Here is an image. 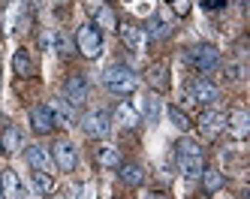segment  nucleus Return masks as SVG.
I'll use <instances>...</instances> for the list:
<instances>
[{"label": "nucleus", "instance_id": "1", "mask_svg": "<svg viewBox=\"0 0 250 199\" xmlns=\"http://www.w3.org/2000/svg\"><path fill=\"white\" fill-rule=\"evenodd\" d=\"M103 85H105V90H112V94L127 97V94H133V90H136L139 79H136V72H133L130 66H124V64H112L109 69L103 72Z\"/></svg>", "mask_w": 250, "mask_h": 199}, {"label": "nucleus", "instance_id": "2", "mask_svg": "<svg viewBox=\"0 0 250 199\" xmlns=\"http://www.w3.org/2000/svg\"><path fill=\"white\" fill-rule=\"evenodd\" d=\"M76 48L84 54L87 61L100 58V51H103V33L94 24H79V30H76Z\"/></svg>", "mask_w": 250, "mask_h": 199}, {"label": "nucleus", "instance_id": "3", "mask_svg": "<svg viewBox=\"0 0 250 199\" xmlns=\"http://www.w3.org/2000/svg\"><path fill=\"white\" fill-rule=\"evenodd\" d=\"M190 64L199 72H214L220 66V51L214 45H208V43H199V45L190 48Z\"/></svg>", "mask_w": 250, "mask_h": 199}, {"label": "nucleus", "instance_id": "4", "mask_svg": "<svg viewBox=\"0 0 250 199\" xmlns=\"http://www.w3.org/2000/svg\"><path fill=\"white\" fill-rule=\"evenodd\" d=\"M82 130H84L87 136H94V139L109 136V130H112V118H109V112H103V109L87 112V115L82 118Z\"/></svg>", "mask_w": 250, "mask_h": 199}, {"label": "nucleus", "instance_id": "5", "mask_svg": "<svg viewBox=\"0 0 250 199\" xmlns=\"http://www.w3.org/2000/svg\"><path fill=\"white\" fill-rule=\"evenodd\" d=\"M51 157H55V163H58V169H61V172H73V169H76V163H79L76 145L69 142V139L55 142V151H51Z\"/></svg>", "mask_w": 250, "mask_h": 199}, {"label": "nucleus", "instance_id": "6", "mask_svg": "<svg viewBox=\"0 0 250 199\" xmlns=\"http://www.w3.org/2000/svg\"><path fill=\"white\" fill-rule=\"evenodd\" d=\"M63 100L73 103V106L87 100V79L82 76V72H73V76L63 82Z\"/></svg>", "mask_w": 250, "mask_h": 199}, {"label": "nucleus", "instance_id": "7", "mask_svg": "<svg viewBox=\"0 0 250 199\" xmlns=\"http://www.w3.org/2000/svg\"><path fill=\"white\" fill-rule=\"evenodd\" d=\"M190 100L211 106V103L220 100V90H217V85L208 82V79H193V82H190Z\"/></svg>", "mask_w": 250, "mask_h": 199}, {"label": "nucleus", "instance_id": "8", "mask_svg": "<svg viewBox=\"0 0 250 199\" xmlns=\"http://www.w3.org/2000/svg\"><path fill=\"white\" fill-rule=\"evenodd\" d=\"M30 127H33V133H51L55 130V115H51V109L48 106H33L30 109Z\"/></svg>", "mask_w": 250, "mask_h": 199}, {"label": "nucleus", "instance_id": "9", "mask_svg": "<svg viewBox=\"0 0 250 199\" xmlns=\"http://www.w3.org/2000/svg\"><path fill=\"white\" fill-rule=\"evenodd\" d=\"M175 30V22H172V12L169 9H160L151 22H148V33L157 36V40H166V36H172Z\"/></svg>", "mask_w": 250, "mask_h": 199}, {"label": "nucleus", "instance_id": "10", "mask_svg": "<svg viewBox=\"0 0 250 199\" xmlns=\"http://www.w3.org/2000/svg\"><path fill=\"white\" fill-rule=\"evenodd\" d=\"M118 33H121V40L124 45H127L130 51H145V30L136 27V24H118Z\"/></svg>", "mask_w": 250, "mask_h": 199}, {"label": "nucleus", "instance_id": "11", "mask_svg": "<svg viewBox=\"0 0 250 199\" xmlns=\"http://www.w3.org/2000/svg\"><path fill=\"white\" fill-rule=\"evenodd\" d=\"M199 127L205 136H217L223 127H226V115L220 112V109H205L202 118H199Z\"/></svg>", "mask_w": 250, "mask_h": 199}, {"label": "nucleus", "instance_id": "12", "mask_svg": "<svg viewBox=\"0 0 250 199\" xmlns=\"http://www.w3.org/2000/svg\"><path fill=\"white\" fill-rule=\"evenodd\" d=\"M51 115H55V124H61V127H76V109H73V103H66L63 97L61 100H51Z\"/></svg>", "mask_w": 250, "mask_h": 199}, {"label": "nucleus", "instance_id": "13", "mask_svg": "<svg viewBox=\"0 0 250 199\" xmlns=\"http://www.w3.org/2000/svg\"><path fill=\"white\" fill-rule=\"evenodd\" d=\"M226 127H229V133L235 139H244L250 133V115L244 112V109H235V112L226 115Z\"/></svg>", "mask_w": 250, "mask_h": 199}, {"label": "nucleus", "instance_id": "14", "mask_svg": "<svg viewBox=\"0 0 250 199\" xmlns=\"http://www.w3.org/2000/svg\"><path fill=\"white\" fill-rule=\"evenodd\" d=\"M178 166H181V172L187 178H199L205 169V160H202V154H178Z\"/></svg>", "mask_w": 250, "mask_h": 199}, {"label": "nucleus", "instance_id": "15", "mask_svg": "<svg viewBox=\"0 0 250 199\" xmlns=\"http://www.w3.org/2000/svg\"><path fill=\"white\" fill-rule=\"evenodd\" d=\"M19 190H21V181L12 169H3L0 172V196L3 199H19Z\"/></svg>", "mask_w": 250, "mask_h": 199}, {"label": "nucleus", "instance_id": "16", "mask_svg": "<svg viewBox=\"0 0 250 199\" xmlns=\"http://www.w3.org/2000/svg\"><path fill=\"white\" fill-rule=\"evenodd\" d=\"M27 163H30L33 169L51 172V154L42 148V145H27Z\"/></svg>", "mask_w": 250, "mask_h": 199}, {"label": "nucleus", "instance_id": "17", "mask_svg": "<svg viewBox=\"0 0 250 199\" xmlns=\"http://www.w3.org/2000/svg\"><path fill=\"white\" fill-rule=\"evenodd\" d=\"M118 175L124 184H130V187H139L142 181H145V169L139 166V163H121L118 166Z\"/></svg>", "mask_w": 250, "mask_h": 199}, {"label": "nucleus", "instance_id": "18", "mask_svg": "<svg viewBox=\"0 0 250 199\" xmlns=\"http://www.w3.org/2000/svg\"><path fill=\"white\" fill-rule=\"evenodd\" d=\"M148 85L154 88V90H169V66L166 64H154V66H148Z\"/></svg>", "mask_w": 250, "mask_h": 199}, {"label": "nucleus", "instance_id": "19", "mask_svg": "<svg viewBox=\"0 0 250 199\" xmlns=\"http://www.w3.org/2000/svg\"><path fill=\"white\" fill-rule=\"evenodd\" d=\"M97 163L100 166H105V169H118L121 166V151L118 148H112V145H100L97 148Z\"/></svg>", "mask_w": 250, "mask_h": 199}, {"label": "nucleus", "instance_id": "20", "mask_svg": "<svg viewBox=\"0 0 250 199\" xmlns=\"http://www.w3.org/2000/svg\"><path fill=\"white\" fill-rule=\"evenodd\" d=\"M12 69H15V76H21V79L33 76V61H30L27 48H19V51L12 54Z\"/></svg>", "mask_w": 250, "mask_h": 199}, {"label": "nucleus", "instance_id": "21", "mask_svg": "<svg viewBox=\"0 0 250 199\" xmlns=\"http://www.w3.org/2000/svg\"><path fill=\"white\" fill-rule=\"evenodd\" d=\"M0 145H3V151H9V154L19 151V148H21V133H19V127L6 124L3 133H0Z\"/></svg>", "mask_w": 250, "mask_h": 199}, {"label": "nucleus", "instance_id": "22", "mask_svg": "<svg viewBox=\"0 0 250 199\" xmlns=\"http://www.w3.org/2000/svg\"><path fill=\"white\" fill-rule=\"evenodd\" d=\"M115 121L121 124V127H127V130H133V127L139 124V112L133 106H127V103H121L118 109H115Z\"/></svg>", "mask_w": 250, "mask_h": 199}, {"label": "nucleus", "instance_id": "23", "mask_svg": "<svg viewBox=\"0 0 250 199\" xmlns=\"http://www.w3.org/2000/svg\"><path fill=\"white\" fill-rule=\"evenodd\" d=\"M166 115H169V121H172V127L175 130H181V133H187L190 127H193V121H190V115L184 112V109H178V106H169L166 109Z\"/></svg>", "mask_w": 250, "mask_h": 199}, {"label": "nucleus", "instance_id": "24", "mask_svg": "<svg viewBox=\"0 0 250 199\" xmlns=\"http://www.w3.org/2000/svg\"><path fill=\"white\" fill-rule=\"evenodd\" d=\"M202 184H205L208 193H217V190L226 184V178H223L220 169H202Z\"/></svg>", "mask_w": 250, "mask_h": 199}, {"label": "nucleus", "instance_id": "25", "mask_svg": "<svg viewBox=\"0 0 250 199\" xmlns=\"http://www.w3.org/2000/svg\"><path fill=\"white\" fill-rule=\"evenodd\" d=\"M33 187H37L42 196L55 193V178H51V172H42V169H33Z\"/></svg>", "mask_w": 250, "mask_h": 199}, {"label": "nucleus", "instance_id": "26", "mask_svg": "<svg viewBox=\"0 0 250 199\" xmlns=\"http://www.w3.org/2000/svg\"><path fill=\"white\" fill-rule=\"evenodd\" d=\"M51 48H55L58 54H73L76 51V43L69 40L63 30H55V33H51Z\"/></svg>", "mask_w": 250, "mask_h": 199}, {"label": "nucleus", "instance_id": "27", "mask_svg": "<svg viewBox=\"0 0 250 199\" xmlns=\"http://www.w3.org/2000/svg\"><path fill=\"white\" fill-rule=\"evenodd\" d=\"M94 18H97V24H94V27H97L100 33H103V27H105V30H115V27H118V18H115V12H112L109 6H100Z\"/></svg>", "mask_w": 250, "mask_h": 199}, {"label": "nucleus", "instance_id": "28", "mask_svg": "<svg viewBox=\"0 0 250 199\" xmlns=\"http://www.w3.org/2000/svg\"><path fill=\"white\" fill-rule=\"evenodd\" d=\"M139 109H142V112L148 115V121L154 124L157 115H160V100H157V97H142V100H139Z\"/></svg>", "mask_w": 250, "mask_h": 199}, {"label": "nucleus", "instance_id": "29", "mask_svg": "<svg viewBox=\"0 0 250 199\" xmlns=\"http://www.w3.org/2000/svg\"><path fill=\"white\" fill-rule=\"evenodd\" d=\"M169 9L175 15H187L190 12V0H169Z\"/></svg>", "mask_w": 250, "mask_h": 199}, {"label": "nucleus", "instance_id": "30", "mask_svg": "<svg viewBox=\"0 0 250 199\" xmlns=\"http://www.w3.org/2000/svg\"><path fill=\"white\" fill-rule=\"evenodd\" d=\"M226 76L229 79H244V64H226Z\"/></svg>", "mask_w": 250, "mask_h": 199}, {"label": "nucleus", "instance_id": "31", "mask_svg": "<svg viewBox=\"0 0 250 199\" xmlns=\"http://www.w3.org/2000/svg\"><path fill=\"white\" fill-rule=\"evenodd\" d=\"M19 199H42V193L30 184V187H21V190H19Z\"/></svg>", "mask_w": 250, "mask_h": 199}, {"label": "nucleus", "instance_id": "32", "mask_svg": "<svg viewBox=\"0 0 250 199\" xmlns=\"http://www.w3.org/2000/svg\"><path fill=\"white\" fill-rule=\"evenodd\" d=\"M202 6L205 9H220V6H226V0H202Z\"/></svg>", "mask_w": 250, "mask_h": 199}, {"label": "nucleus", "instance_id": "33", "mask_svg": "<svg viewBox=\"0 0 250 199\" xmlns=\"http://www.w3.org/2000/svg\"><path fill=\"white\" fill-rule=\"evenodd\" d=\"M151 199H169L166 193H151Z\"/></svg>", "mask_w": 250, "mask_h": 199}, {"label": "nucleus", "instance_id": "34", "mask_svg": "<svg viewBox=\"0 0 250 199\" xmlns=\"http://www.w3.org/2000/svg\"><path fill=\"white\" fill-rule=\"evenodd\" d=\"M48 199H66V196H61V193H48Z\"/></svg>", "mask_w": 250, "mask_h": 199}, {"label": "nucleus", "instance_id": "35", "mask_svg": "<svg viewBox=\"0 0 250 199\" xmlns=\"http://www.w3.org/2000/svg\"><path fill=\"white\" fill-rule=\"evenodd\" d=\"M55 3H61V6H63V3H73V0H55Z\"/></svg>", "mask_w": 250, "mask_h": 199}, {"label": "nucleus", "instance_id": "36", "mask_svg": "<svg viewBox=\"0 0 250 199\" xmlns=\"http://www.w3.org/2000/svg\"><path fill=\"white\" fill-rule=\"evenodd\" d=\"M0 151H3V145H0Z\"/></svg>", "mask_w": 250, "mask_h": 199}]
</instances>
